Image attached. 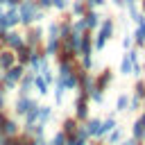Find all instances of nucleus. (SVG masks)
Listing matches in <instances>:
<instances>
[{"mask_svg": "<svg viewBox=\"0 0 145 145\" xmlns=\"http://www.w3.org/2000/svg\"><path fill=\"white\" fill-rule=\"evenodd\" d=\"M129 106H131V109H129V111H136V109H138V106H140V97H138V95H136V97H134V100H131V102H129Z\"/></svg>", "mask_w": 145, "mask_h": 145, "instance_id": "obj_28", "label": "nucleus"}, {"mask_svg": "<svg viewBox=\"0 0 145 145\" xmlns=\"http://www.w3.org/2000/svg\"><path fill=\"white\" fill-rule=\"evenodd\" d=\"M86 134L97 136V134H100V120H91V122L86 125Z\"/></svg>", "mask_w": 145, "mask_h": 145, "instance_id": "obj_18", "label": "nucleus"}, {"mask_svg": "<svg viewBox=\"0 0 145 145\" xmlns=\"http://www.w3.org/2000/svg\"><path fill=\"white\" fill-rule=\"evenodd\" d=\"M63 129H66V134H68V136H70V140H72V136L77 134V125H75V120H66Z\"/></svg>", "mask_w": 145, "mask_h": 145, "instance_id": "obj_19", "label": "nucleus"}, {"mask_svg": "<svg viewBox=\"0 0 145 145\" xmlns=\"http://www.w3.org/2000/svg\"><path fill=\"white\" fill-rule=\"evenodd\" d=\"M39 5L41 7H50V0H39Z\"/></svg>", "mask_w": 145, "mask_h": 145, "instance_id": "obj_34", "label": "nucleus"}, {"mask_svg": "<svg viewBox=\"0 0 145 145\" xmlns=\"http://www.w3.org/2000/svg\"><path fill=\"white\" fill-rule=\"evenodd\" d=\"M118 140H120V129H116V131L109 136V143H118Z\"/></svg>", "mask_w": 145, "mask_h": 145, "instance_id": "obj_29", "label": "nucleus"}, {"mask_svg": "<svg viewBox=\"0 0 145 145\" xmlns=\"http://www.w3.org/2000/svg\"><path fill=\"white\" fill-rule=\"evenodd\" d=\"M129 5H136V0H127V7H129Z\"/></svg>", "mask_w": 145, "mask_h": 145, "instance_id": "obj_39", "label": "nucleus"}, {"mask_svg": "<svg viewBox=\"0 0 145 145\" xmlns=\"http://www.w3.org/2000/svg\"><path fill=\"white\" fill-rule=\"evenodd\" d=\"M84 25H86L88 29H95V27L100 25V16H97L95 11H88V14L84 16Z\"/></svg>", "mask_w": 145, "mask_h": 145, "instance_id": "obj_8", "label": "nucleus"}, {"mask_svg": "<svg viewBox=\"0 0 145 145\" xmlns=\"http://www.w3.org/2000/svg\"><path fill=\"white\" fill-rule=\"evenodd\" d=\"M127 106H129V97L122 93V95L118 97V102H116V111H127Z\"/></svg>", "mask_w": 145, "mask_h": 145, "instance_id": "obj_17", "label": "nucleus"}, {"mask_svg": "<svg viewBox=\"0 0 145 145\" xmlns=\"http://www.w3.org/2000/svg\"><path fill=\"white\" fill-rule=\"evenodd\" d=\"M111 32H113V23H111V18H109V20H104L102 27H100V34H97V41H95V48H97V50L104 48V43H106V39L111 36Z\"/></svg>", "mask_w": 145, "mask_h": 145, "instance_id": "obj_2", "label": "nucleus"}, {"mask_svg": "<svg viewBox=\"0 0 145 145\" xmlns=\"http://www.w3.org/2000/svg\"><path fill=\"white\" fill-rule=\"evenodd\" d=\"M111 129H116V120H113V118H106L104 122H100V134H97V136H104V134H109Z\"/></svg>", "mask_w": 145, "mask_h": 145, "instance_id": "obj_13", "label": "nucleus"}, {"mask_svg": "<svg viewBox=\"0 0 145 145\" xmlns=\"http://www.w3.org/2000/svg\"><path fill=\"white\" fill-rule=\"evenodd\" d=\"M29 54H32V50H29V48H25V45H20V48H18V57H20V61H29Z\"/></svg>", "mask_w": 145, "mask_h": 145, "instance_id": "obj_22", "label": "nucleus"}, {"mask_svg": "<svg viewBox=\"0 0 145 145\" xmlns=\"http://www.w3.org/2000/svg\"><path fill=\"white\" fill-rule=\"evenodd\" d=\"M25 116H27V131H34V122L39 120V106L34 104V106H32Z\"/></svg>", "mask_w": 145, "mask_h": 145, "instance_id": "obj_7", "label": "nucleus"}, {"mask_svg": "<svg viewBox=\"0 0 145 145\" xmlns=\"http://www.w3.org/2000/svg\"><path fill=\"white\" fill-rule=\"evenodd\" d=\"M2 104H5V91L0 88V106H2Z\"/></svg>", "mask_w": 145, "mask_h": 145, "instance_id": "obj_35", "label": "nucleus"}, {"mask_svg": "<svg viewBox=\"0 0 145 145\" xmlns=\"http://www.w3.org/2000/svg\"><path fill=\"white\" fill-rule=\"evenodd\" d=\"M32 84L36 86V91H39V95H48V82H45L43 77H39V75H34V77H32Z\"/></svg>", "mask_w": 145, "mask_h": 145, "instance_id": "obj_10", "label": "nucleus"}, {"mask_svg": "<svg viewBox=\"0 0 145 145\" xmlns=\"http://www.w3.org/2000/svg\"><path fill=\"white\" fill-rule=\"evenodd\" d=\"M111 77H113V75H111V70H102V75H100V79L95 82V88H100V91H104V88H106V86L111 84Z\"/></svg>", "mask_w": 145, "mask_h": 145, "instance_id": "obj_6", "label": "nucleus"}, {"mask_svg": "<svg viewBox=\"0 0 145 145\" xmlns=\"http://www.w3.org/2000/svg\"><path fill=\"white\" fill-rule=\"evenodd\" d=\"M113 5H118V7H122V5H125V0H113Z\"/></svg>", "mask_w": 145, "mask_h": 145, "instance_id": "obj_36", "label": "nucleus"}, {"mask_svg": "<svg viewBox=\"0 0 145 145\" xmlns=\"http://www.w3.org/2000/svg\"><path fill=\"white\" fill-rule=\"evenodd\" d=\"M2 39L11 45V48H20L23 45V39H20V34H16V32H9V34H2Z\"/></svg>", "mask_w": 145, "mask_h": 145, "instance_id": "obj_9", "label": "nucleus"}, {"mask_svg": "<svg viewBox=\"0 0 145 145\" xmlns=\"http://www.w3.org/2000/svg\"><path fill=\"white\" fill-rule=\"evenodd\" d=\"M91 7H100V5H104V0H86Z\"/></svg>", "mask_w": 145, "mask_h": 145, "instance_id": "obj_32", "label": "nucleus"}, {"mask_svg": "<svg viewBox=\"0 0 145 145\" xmlns=\"http://www.w3.org/2000/svg\"><path fill=\"white\" fill-rule=\"evenodd\" d=\"M136 41L143 45L145 43V20L143 23H138V29H136Z\"/></svg>", "mask_w": 145, "mask_h": 145, "instance_id": "obj_21", "label": "nucleus"}, {"mask_svg": "<svg viewBox=\"0 0 145 145\" xmlns=\"http://www.w3.org/2000/svg\"><path fill=\"white\" fill-rule=\"evenodd\" d=\"M122 145H136V140H134V138H131V140H125V143H122Z\"/></svg>", "mask_w": 145, "mask_h": 145, "instance_id": "obj_37", "label": "nucleus"}, {"mask_svg": "<svg viewBox=\"0 0 145 145\" xmlns=\"http://www.w3.org/2000/svg\"><path fill=\"white\" fill-rule=\"evenodd\" d=\"M7 70H9V72H7V77H5L7 82H14V84H16V82L23 77V66H9Z\"/></svg>", "mask_w": 145, "mask_h": 145, "instance_id": "obj_5", "label": "nucleus"}, {"mask_svg": "<svg viewBox=\"0 0 145 145\" xmlns=\"http://www.w3.org/2000/svg\"><path fill=\"white\" fill-rule=\"evenodd\" d=\"M122 45H125V48H129V45H131V36H129V34L122 39Z\"/></svg>", "mask_w": 145, "mask_h": 145, "instance_id": "obj_33", "label": "nucleus"}, {"mask_svg": "<svg viewBox=\"0 0 145 145\" xmlns=\"http://www.w3.org/2000/svg\"><path fill=\"white\" fill-rule=\"evenodd\" d=\"M50 5H54L57 9H66V0H50Z\"/></svg>", "mask_w": 145, "mask_h": 145, "instance_id": "obj_30", "label": "nucleus"}, {"mask_svg": "<svg viewBox=\"0 0 145 145\" xmlns=\"http://www.w3.org/2000/svg\"><path fill=\"white\" fill-rule=\"evenodd\" d=\"M57 48H59V41L57 39H48V48H45V54L50 57V54H54L57 52Z\"/></svg>", "mask_w": 145, "mask_h": 145, "instance_id": "obj_20", "label": "nucleus"}, {"mask_svg": "<svg viewBox=\"0 0 145 145\" xmlns=\"http://www.w3.org/2000/svg\"><path fill=\"white\" fill-rule=\"evenodd\" d=\"M5 18H7V25H9V27L16 25V23H18V7H9V11L5 14Z\"/></svg>", "mask_w": 145, "mask_h": 145, "instance_id": "obj_14", "label": "nucleus"}, {"mask_svg": "<svg viewBox=\"0 0 145 145\" xmlns=\"http://www.w3.org/2000/svg\"><path fill=\"white\" fill-rule=\"evenodd\" d=\"M143 7H145V0H143Z\"/></svg>", "mask_w": 145, "mask_h": 145, "instance_id": "obj_40", "label": "nucleus"}, {"mask_svg": "<svg viewBox=\"0 0 145 145\" xmlns=\"http://www.w3.org/2000/svg\"><path fill=\"white\" fill-rule=\"evenodd\" d=\"M27 36H29V39H27V41H29V45H34V43H39V36H41V32L36 29V32H29Z\"/></svg>", "mask_w": 145, "mask_h": 145, "instance_id": "obj_26", "label": "nucleus"}, {"mask_svg": "<svg viewBox=\"0 0 145 145\" xmlns=\"http://www.w3.org/2000/svg\"><path fill=\"white\" fill-rule=\"evenodd\" d=\"M29 86H32V77H25L23 84H20V95H27L29 93Z\"/></svg>", "mask_w": 145, "mask_h": 145, "instance_id": "obj_23", "label": "nucleus"}, {"mask_svg": "<svg viewBox=\"0 0 145 145\" xmlns=\"http://www.w3.org/2000/svg\"><path fill=\"white\" fill-rule=\"evenodd\" d=\"M72 11H75L77 16H82V14H84V5H82V2H75V5H72Z\"/></svg>", "mask_w": 145, "mask_h": 145, "instance_id": "obj_27", "label": "nucleus"}, {"mask_svg": "<svg viewBox=\"0 0 145 145\" xmlns=\"http://www.w3.org/2000/svg\"><path fill=\"white\" fill-rule=\"evenodd\" d=\"M120 72H122V75H131V59H129V54L122 57V61H120Z\"/></svg>", "mask_w": 145, "mask_h": 145, "instance_id": "obj_15", "label": "nucleus"}, {"mask_svg": "<svg viewBox=\"0 0 145 145\" xmlns=\"http://www.w3.org/2000/svg\"><path fill=\"white\" fill-rule=\"evenodd\" d=\"M84 27H86V25H84V20H77V23L72 25V29H75V32H82Z\"/></svg>", "mask_w": 145, "mask_h": 145, "instance_id": "obj_31", "label": "nucleus"}, {"mask_svg": "<svg viewBox=\"0 0 145 145\" xmlns=\"http://www.w3.org/2000/svg\"><path fill=\"white\" fill-rule=\"evenodd\" d=\"M32 106H34V102H32V100H29L27 95H20V100L16 102V109H14V111H16L18 116H25V113H27V111H29Z\"/></svg>", "mask_w": 145, "mask_h": 145, "instance_id": "obj_3", "label": "nucleus"}, {"mask_svg": "<svg viewBox=\"0 0 145 145\" xmlns=\"http://www.w3.org/2000/svg\"><path fill=\"white\" fill-rule=\"evenodd\" d=\"M63 88H66V86H63L61 82H57V91H54V97H57V102H59V104H61V100H63Z\"/></svg>", "mask_w": 145, "mask_h": 145, "instance_id": "obj_24", "label": "nucleus"}, {"mask_svg": "<svg viewBox=\"0 0 145 145\" xmlns=\"http://www.w3.org/2000/svg\"><path fill=\"white\" fill-rule=\"evenodd\" d=\"M14 61H16V54H11V52H0V68H2V70H7L9 66H14Z\"/></svg>", "mask_w": 145, "mask_h": 145, "instance_id": "obj_12", "label": "nucleus"}, {"mask_svg": "<svg viewBox=\"0 0 145 145\" xmlns=\"http://www.w3.org/2000/svg\"><path fill=\"white\" fill-rule=\"evenodd\" d=\"M140 138H145V116H140L134 122V140H140Z\"/></svg>", "mask_w": 145, "mask_h": 145, "instance_id": "obj_4", "label": "nucleus"}, {"mask_svg": "<svg viewBox=\"0 0 145 145\" xmlns=\"http://www.w3.org/2000/svg\"><path fill=\"white\" fill-rule=\"evenodd\" d=\"M2 125H5V116L0 113V129H2Z\"/></svg>", "mask_w": 145, "mask_h": 145, "instance_id": "obj_38", "label": "nucleus"}, {"mask_svg": "<svg viewBox=\"0 0 145 145\" xmlns=\"http://www.w3.org/2000/svg\"><path fill=\"white\" fill-rule=\"evenodd\" d=\"M86 100H88V95L84 93V95H79L77 102H75V106H77V116H79V118H86V113H88V111H86Z\"/></svg>", "mask_w": 145, "mask_h": 145, "instance_id": "obj_11", "label": "nucleus"}, {"mask_svg": "<svg viewBox=\"0 0 145 145\" xmlns=\"http://www.w3.org/2000/svg\"><path fill=\"white\" fill-rule=\"evenodd\" d=\"M48 34H50L48 39H57V36H59V25H57V23H52V25L48 27Z\"/></svg>", "mask_w": 145, "mask_h": 145, "instance_id": "obj_25", "label": "nucleus"}, {"mask_svg": "<svg viewBox=\"0 0 145 145\" xmlns=\"http://www.w3.org/2000/svg\"><path fill=\"white\" fill-rule=\"evenodd\" d=\"M16 129H18V127H16V122H14V120H5V125H2V129H0V131H2V134H7V136H14V134H16Z\"/></svg>", "mask_w": 145, "mask_h": 145, "instance_id": "obj_16", "label": "nucleus"}, {"mask_svg": "<svg viewBox=\"0 0 145 145\" xmlns=\"http://www.w3.org/2000/svg\"><path fill=\"white\" fill-rule=\"evenodd\" d=\"M18 20L25 23V25H29V23L36 20V5L32 0H23L20 2V7H18Z\"/></svg>", "mask_w": 145, "mask_h": 145, "instance_id": "obj_1", "label": "nucleus"}]
</instances>
